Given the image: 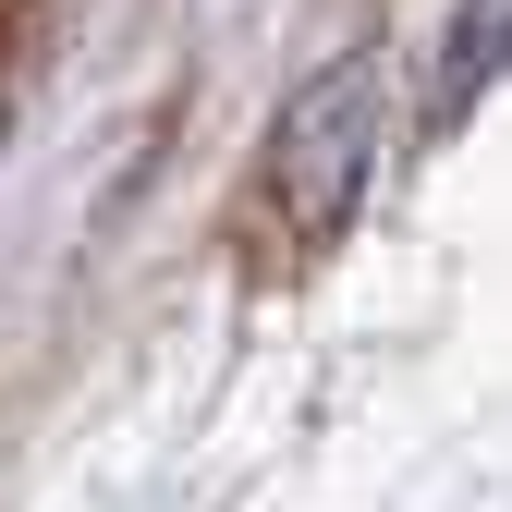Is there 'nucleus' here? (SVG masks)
<instances>
[{"mask_svg": "<svg viewBox=\"0 0 512 512\" xmlns=\"http://www.w3.org/2000/svg\"><path fill=\"white\" fill-rule=\"evenodd\" d=\"M354 159H366V61H354L342 86H317V98L293 110V135H281V196H293L305 232H330V220H342Z\"/></svg>", "mask_w": 512, "mask_h": 512, "instance_id": "1", "label": "nucleus"}]
</instances>
